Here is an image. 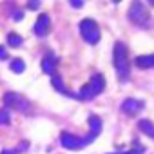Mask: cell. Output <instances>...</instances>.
I'll use <instances>...</instances> for the list:
<instances>
[{
	"label": "cell",
	"instance_id": "obj_1",
	"mask_svg": "<svg viewBox=\"0 0 154 154\" xmlns=\"http://www.w3.org/2000/svg\"><path fill=\"white\" fill-rule=\"evenodd\" d=\"M112 63L116 69L118 78L123 82L129 78V58H127V45L123 42H116L114 44V51H112Z\"/></svg>",
	"mask_w": 154,
	"mask_h": 154
},
{
	"label": "cell",
	"instance_id": "obj_2",
	"mask_svg": "<svg viewBox=\"0 0 154 154\" xmlns=\"http://www.w3.org/2000/svg\"><path fill=\"white\" fill-rule=\"evenodd\" d=\"M103 89H105V78L100 72H96V74L91 76V80L85 85H82V89L78 93V98H82V100H93L94 96H98L100 93H103Z\"/></svg>",
	"mask_w": 154,
	"mask_h": 154
},
{
	"label": "cell",
	"instance_id": "obj_3",
	"mask_svg": "<svg viewBox=\"0 0 154 154\" xmlns=\"http://www.w3.org/2000/svg\"><path fill=\"white\" fill-rule=\"evenodd\" d=\"M80 35H82V38H84L87 44H91V45H94V44L100 42V27H98V24H96L94 20H91V18H85V20L80 22Z\"/></svg>",
	"mask_w": 154,
	"mask_h": 154
},
{
	"label": "cell",
	"instance_id": "obj_4",
	"mask_svg": "<svg viewBox=\"0 0 154 154\" xmlns=\"http://www.w3.org/2000/svg\"><path fill=\"white\" fill-rule=\"evenodd\" d=\"M127 17H129V20L132 22V24H136V26H143V24H147V20H149V11H147V8L141 4V2H132L131 4V8H129V11H127Z\"/></svg>",
	"mask_w": 154,
	"mask_h": 154
},
{
	"label": "cell",
	"instance_id": "obj_5",
	"mask_svg": "<svg viewBox=\"0 0 154 154\" xmlns=\"http://www.w3.org/2000/svg\"><path fill=\"white\" fill-rule=\"evenodd\" d=\"M60 143L65 149H69V150H80V149H84V147L89 145L87 138H80V136L71 134V132H65V131L60 134Z\"/></svg>",
	"mask_w": 154,
	"mask_h": 154
},
{
	"label": "cell",
	"instance_id": "obj_6",
	"mask_svg": "<svg viewBox=\"0 0 154 154\" xmlns=\"http://www.w3.org/2000/svg\"><path fill=\"white\" fill-rule=\"evenodd\" d=\"M4 105L9 107V109H15V111H18V112H27V111L31 109L29 102H27L24 96L17 94V93H8V94L4 96Z\"/></svg>",
	"mask_w": 154,
	"mask_h": 154
},
{
	"label": "cell",
	"instance_id": "obj_7",
	"mask_svg": "<svg viewBox=\"0 0 154 154\" xmlns=\"http://www.w3.org/2000/svg\"><path fill=\"white\" fill-rule=\"evenodd\" d=\"M49 31H51V18L47 13H42L35 22V35L38 38H44L49 35Z\"/></svg>",
	"mask_w": 154,
	"mask_h": 154
},
{
	"label": "cell",
	"instance_id": "obj_8",
	"mask_svg": "<svg viewBox=\"0 0 154 154\" xmlns=\"http://www.w3.org/2000/svg\"><path fill=\"white\" fill-rule=\"evenodd\" d=\"M56 63H58V58H56L54 54L47 53V54L42 58V71H44L45 74L53 76V74H56Z\"/></svg>",
	"mask_w": 154,
	"mask_h": 154
},
{
	"label": "cell",
	"instance_id": "obj_9",
	"mask_svg": "<svg viewBox=\"0 0 154 154\" xmlns=\"http://www.w3.org/2000/svg\"><path fill=\"white\" fill-rule=\"evenodd\" d=\"M89 127H91V131H89V136H85V138H87V141L91 143V141H94V138L102 132V120H100L96 114H89Z\"/></svg>",
	"mask_w": 154,
	"mask_h": 154
},
{
	"label": "cell",
	"instance_id": "obj_10",
	"mask_svg": "<svg viewBox=\"0 0 154 154\" xmlns=\"http://www.w3.org/2000/svg\"><path fill=\"white\" fill-rule=\"evenodd\" d=\"M141 109H143V102H141V100L127 98V100H123V103H122V111L127 112V114H136V112H140Z\"/></svg>",
	"mask_w": 154,
	"mask_h": 154
},
{
	"label": "cell",
	"instance_id": "obj_11",
	"mask_svg": "<svg viewBox=\"0 0 154 154\" xmlns=\"http://www.w3.org/2000/svg\"><path fill=\"white\" fill-rule=\"evenodd\" d=\"M134 63H136L140 69H150V67H154V54H141V56H136Z\"/></svg>",
	"mask_w": 154,
	"mask_h": 154
},
{
	"label": "cell",
	"instance_id": "obj_12",
	"mask_svg": "<svg viewBox=\"0 0 154 154\" xmlns=\"http://www.w3.org/2000/svg\"><path fill=\"white\" fill-rule=\"evenodd\" d=\"M51 84H53V87H54V89H56L58 93H62V94H69V96H72V93L65 89V85H63V80H62V76H60L58 72L51 76Z\"/></svg>",
	"mask_w": 154,
	"mask_h": 154
},
{
	"label": "cell",
	"instance_id": "obj_13",
	"mask_svg": "<svg viewBox=\"0 0 154 154\" xmlns=\"http://www.w3.org/2000/svg\"><path fill=\"white\" fill-rule=\"evenodd\" d=\"M138 129H140L143 134H147L149 138H154V123H152V122H149V120H140V122H138Z\"/></svg>",
	"mask_w": 154,
	"mask_h": 154
},
{
	"label": "cell",
	"instance_id": "obj_14",
	"mask_svg": "<svg viewBox=\"0 0 154 154\" xmlns=\"http://www.w3.org/2000/svg\"><path fill=\"white\" fill-rule=\"evenodd\" d=\"M9 67H11V71H13V72H17V74H20V72H24V71H26V63H24V60H22V58H13V60H11V63H9Z\"/></svg>",
	"mask_w": 154,
	"mask_h": 154
},
{
	"label": "cell",
	"instance_id": "obj_15",
	"mask_svg": "<svg viewBox=\"0 0 154 154\" xmlns=\"http://www.w3.org/2000/svg\"><path fill=\"white\" fill-rule=\"evenodd\" d=\"M8 44H9L11 47H20V45H22V36L17 35V33H9V35H8Z\"/></svg>",
	"mask_w": 154,
	"mask_h": 154
},
{
	"label": "cell",
	"instance_id": "obj_16",
	"mask_svg": "<svg viewBox=\"0 0 154 154\" xmlns=\"http://www.w3.org/2000/svg\"><path fill=\"white\" fill-rule=\"evenodd\" d=\"M141 143H138V141H134V149L132 150H129V152H112V154H143L145 152V147H140Z\"/></svg>",
	"mask_w": 154,
	"mask_h": 154
},
{
	"label": "cell",
	"instance_id": "obj_17",
	"mask_svg": "<svg viewBox=\"0 0 154 154\" xmlns=\"http://www.w3.org/2000/svg\"><path fill=\"white\" fill-rule=\"evenodd\" d=\"M9 112L8 111H0V125H6V123H9Z\"/></svg>",
	"mask_w": 154,
	"mask_h": 154
},
{
	"label": "cell",
	"instance_id": "obj_18",
	"mask_svg": "<svg viewBox=\"0 0 154 154\" xmlns=\"http://www.w3.org/2000/svg\"><path fill=\"white\" fill-rule=\"evenodd\" d=\"M6 58H8V51L4 45H0V60H6Z\"/></svg>",
	"mask_w": 154,
	"mask_h": 154
},
{
	"label": "cell",
	"instance_id": "obj_19",
	"mask_svg": "<svg viewBox=\"0 0 154 154\" xmlns=\"http://www.w3.org/2000/svg\"><path fill=\"white\" fill-rule=\"evenodd\" d=\"M0 154H18V149H4Z\"/></svg>",
	"mask_w": 154,
	"mask_h": 154
},
{
	"label": "cell",
	"instance_id": "obj_20",
	"mask_svg": "<svg viewBox=\"0 0 154 154\" xmlns=\"http://www.w3.org/2000/svg\"><path fill=\"white\" fill-rule=\"evenodd\" d=\"M13 18H15V20H22V18H24V13H22L20 9H17L15 15H13Z\"/></svg>",
	"mask_w": 154,
	"mask_h": 154
},
{
	"label": "cell",
	"instance_id": "obj_21",
	"mask_svg": "<svg viewBox=\"0 0 154 154\" xmlns=\"http://www.w3.org/2000/svg\"><path fill=\"white\" fill-rule=\"evenodd\" d=\"M71 6H72V8H84V2H82V0H72Z\"/></svg>",
	"mask_w": 154,
	"mask_h": 154
},
{
	"label": "cell",
	"instance_id": "obj_22",
	"mask_svg": "<svg viewBox=\"0 0 154 154\" xmlns=\"http://www.w3.org/2000/svg\"><path fill=\"white\" fill-rule=\"evenodd\" d=\"M27 145H29L27 141H22L20 147H18V152H26V150H27Z\"/></svg>",
	"mask_w": 154,
	"mask_h": 154
},
{
	"label": "cell",
	"instance_id": "obj_23",
	"mask_svg": "<svg viewBox=\"0 0 154 154\" xmlns=\"http://www.w3.org/2000/svg\"><path fill=\"white\" fill-rule=\"evenodd\" d=\"M27 8H29V9H38V8H40V2H29Z\"/></svg>",
	"mask_w": 154,
	"mask_h": 154
},
{
	"label": "cell",
	"instance_id": "obj_24",
	"mask_svg": "<svg viewBox=\"0 0 154 154\" xmlns=\"http://www.w3.org/2000/svg\"><path fill=\"white\" fill-rule=\"evenodd\" d=\"M150 6H152V8H154V0H150Z\"/></svg>",
	"mask_w": 154,
	"mask_h": 154
}]
</instances>
